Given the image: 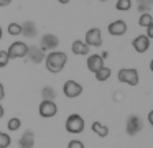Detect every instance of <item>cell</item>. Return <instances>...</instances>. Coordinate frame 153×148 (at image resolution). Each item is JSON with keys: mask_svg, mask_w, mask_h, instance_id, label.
Returning <instances> with one entry per match:
<instances>
[{"mask_svg": "<svg viewBox=\"0 0 153 148\" xmlns=\"http://www.w3.org/2000/svg\"><path fill=\"white\" fill-rule=\"evenodd\" d=\"M152 5H153V0H138V10L142 13H148Z\"/></svg>", "mask_w": 153, "mask_h": 148, "instance_id": "obj_25", "label": "cell"}, {"mask_svg": "<svg viewBox=\"0 0 153 148\" xmlns=\"http://www.w3.org/2000/svg\"><path fill=\"white\" fill-rule=\"evenodd\" d=\"M8 35L10 36H20L22 35V25L20 23H10L8 25Z\"/></svg>", "mask_w": 153, "mask_h": 148, "instance_id": "obj_22", "label": "cell"}, {"mask_svg": "<svg viewBox=\"0 0 153 148\" xmlns=\"http://www.w3.org/2000/svg\"><path fill=\"white\" fill-rule=\"evenodd\" d=\"M107 56H109V53H107V51H104V53H102V54H100V58H102V59H105V58H107Z\"/></svg>", "mask_w": 153, "mask_h": 148, "instance_id": "obj_33", "label": "cell"}, {"mask_svg": "<svg viewBox=\"0 0 153 148\" xmlns=\"http://www.w3.org/2000/svg\"><path fill=\"white\" fill-rule=\"evenodd\" d=\"M143 128V122L142 118L138 117V115L132 114L127 117V123H125V132L127 135H130V137H135L137 133H140Z\"/></svg>", "mask_w": 153, "mask_h": 148, "instance_id": "obj_4", "label": "cell"}, {"mask_svg": "<svg viewBox=\"0 0 153 148\" xmlns=\"http://www.w3.org/2000/svg\"><path fill=\"white\" fill-rule=\"evenodd\" d=\"M12 145V138L8 133L5 132H0V148H8Z\"/></svg>", "mask_w": 153, "mask_h": 148, "instance_id": "obj_24", "label": "cell"}, {"mask_svg": "<svg viewBox=\"0 0 153 148\" xmlns=\"http://www.w3.org/2000/svg\"><path fill=\"white\" fill-rule=\"evenodd\" d=\"M100 2H109V0H100Z\"/></svg>", "mask_w": 153, "mask_h": 148, "instance_id": "obj_37", "label": "cell"}, {"mask_svg": "<svg viewBox=\"0 0 153 148\" xmlns=\"http://www.w3.org/2000/svg\"><path fill=\"white\" fill-rule=\"evenodd\" d=\"M58 46H59V39H58L56 35H53V33H46V35L41 36L40 48L43 49L45 53L46 51H56Z\"/></svg>", "mask_w": 153, "mask_h": 148, "instance_id": "obj_6", "label": "cell"}, {"mask_svg": "<svg viewBox=\"0 0 153 148\" xmlns=\"http://www.w3.org/2000/svg\"><path fill=\"white\" fill-rule=\"evenodd\" d=\"M132 46L137 53H146L150 48V38L146 35H138L132 41Z\"/></svg>", "mask_w": 153, "mask_h": 148, "instance_id": "obj_11", "label": "cell"}, {"mask_svg": "<svg viewBox=\"0 0 153 148\" xmlns=\"http://www.w3.org/2000/svg\"><path fill=\"white\" fill-rule=\"evenodd\" d=\"M64 127H66V132H69V133H82L84 127H86V122H84V118L79 114H71L66 118Z\"/></svg>", "mask_w": 153, "mask_h": 148, "instance_id": "obj_2", "label": "cell"}, {"mask_svg": "<svg viewBox=\"0 0 153 148\" xmlns=\"http://www.w3.org/2000/svg\"><path fill=\"white\" fill-rule=\"evenodd\" d=\"M68 148H84V143L81 140H71L68 143Z\"/></svg>", "mask_w": 153, "mask_h": 148, "instance_id": "obj_27", "label": "cell"}, {"mask_svg": "<svg viewBox=\"0 0 153 148\" xmlns=\"http://www.w3.org/2000/svg\"><path fill=\"white\" fill-rule=\"evenodd\" d=\"M18 147L20 148H33L35 147V133L31 130H27L22 133L20 140H18Z\"/></svg>", "mask_w": 153, "mask_h": 148, "instance_id": "obj_14", "label": "cell"}, {"mask_svg": "<svg viewBox=\"0 0 153 148\" xmlns=\"http://www.w3.org/2000/svg\"><path fill=\"white\" fill-rule=\"evenodd\" d=\"M86 43L87 46H92V48H99V46H102V31H100V28H91L87 30L86 33Z\"/></svg>", "mask_w": 153, "mask_h": 148, "instance_id": "obj_9", "label": "cell"}, {"mask_svg": "<svg viewBox=\"0 0 153 148\" xmlns=\"http://www.w3.org/2000/svg\"><path fill=\"white\" fill-rule=\"evenodd\" d=\"M10 62V58H8L7 51H4V49H0V69L5 68V66Z\"/></svg>", "mask_w": 153, "mask_h": 148, "instance_id": "obj_26", "label": "cell"}, {"mask_svg": "<svg viewBox=\"0 0 153 148\" xmlns=\"http://www.w3.org/2000/svg\"><path fill=\"white\" fill-rule=\"evenodd\" d=\"M146 36H148L150 39L153 38V23H152V25L148 26V28H146Z\"/></svg>", "mask_w": 153, "mask_h": 148, "instance_id": "obj_28", "label": "cell"}, {"mask_svg": "<svg viewBox=\"0 0 153 148\" xmlns=\"http://www.w3.org/2000/svg\"><path fill=\"white\" fill-rule=\"evenodd\" d=\"M5 115V109H4V105H2V102H0V118Z\"/></svg>", "mask_w": 153, "mask_h": 148, "instance_id": "obj_32", "label": "cell"}, {"mask_svg": "<svg viewBox=\"0 0 153 148\" xmlns=\"http://www.w3.org/2000/svg\"><path fill=\"white\" fill-rule=\"evenodd\" d=\"M58 2H59V3H63V5H66V3H69L71 0H58Z\"/></svg>", "mask_w": 153, "mask_h": 148, "instance_id": "obj_34", "label": "cell"}, {"mask_svg": "<svg viewBox=\"0 0 153 148\" xmlns=\"http://www.w3.org/2000/svg\"><path fill=\"white\" fill-rule=\"evenodd\" d=\"M27 51H28V46L27 43L23 41H13L7 49V54L10 59H20V58H25L27 56Z\"/></svg>", "mask_w": 153, "mask_h": 148, "instance_id": "obj_5", "label": "cell"}, {"mask_svg": "<svg viewBox=\"0 0 153 148\" xmlns=\"http://www.w3.org/2000/svg\"><path fill=\"white\" fill-rule=\"evenodd\" d=\"M152 23H153V18H152V15H150V13H142V15H140V18H138V25L140 26L148 28Z\"/></svg>", "mask_w": 153, "mask_h": 148, "instance_id": "obj_20", "label": "cell"}, {"mask_svg": "<svg viewBox=\"0 0 153 148\" xmlns=\"http://www.w3.org/2000/svg\"><path fill=\"white\" fill-rule=\"evenodd\" d=\"M107 30H109V33L112 36H122L127 33V23L123 20H115V22L110 23Z\"/></svg>", "mask_w": 153, "mask_h": 148, "instance_id": "obj_12", "label": "cell"}, {"mask_svg": "<svg viewBox=\"0 0 153 148\" xmlns=\"http://www.w3.org/2000/svg\"><path fill=\"white\" fill-rule=\"evenodd\" d=\"M12 3V0H0V8H4V7H8Z\"/></svg>", "mask_w": 153, "mask_h": 148, "instance_id": "obj_30", "label": "cell"}, {"mask_svg": "<svg viewBox=\"0 0 153 148\" xmlns=\"http://www.w3.org/2000/svg\"><path fill=\"white\" fill-rule=\"evenodd\" d=\"M4 97H5V87H4V84L0 82V102L4 100Z\"/></svg>", "mask_w": 153, "mask_h": 148, "instance_id": "obj_29", "label": "cell"}, {"mask_svg": "<svg viewBox=\"0 0 153 148\" xmlns=\"http://www.w3.org/2000/svg\"><path fill=\"white\" fill-rule=\"evenodd\" d=\"M41 99H43V100H54V99H56V91H54V87L45 86V87L41 89Z\"/></svg>", "mask_w": 153, "mask_h": 148, "instance_id": "obj_18", "label": "cell"}, {"mask_svg": "<svg viewBox=\"0 0 153 148\" xmlns=\"http://www.w3.org/2000/svg\"><path fill=\"white\" fill-rule=\"evenodd\" d=\"M2 36H4V31H2V26H0V39H2Z\"/></svg>", "mask_w": 153, "mask_h": 148, "instance_id": "obj_36", "label": "cell"}, {"mask_svg": "<svg viewBox=\"0 0 153 148\" xmlns=\"http://www.w3.org/2000/svg\"><path fill=\"white\" fill-rule=\"evenodd\" d=\"M38 114L43 118H51L58 114V105L54 100H41L40 107H38Z\"/></svg>", "mask_w": 153, "mask_h": 148, "instance_id": "obj_7", "label": "cell"}, {"mask_svg": "<svg viewBox=\"0 0 153 148\" xmlns=\"http://www.w3.org/2000/svg\"><path fill=\"white\" fill-rule=\"evenodd\" d=\"M36 33H38V30H36V25H35L33 22L28 20V22L22 23V35H23L25 38H35Z\"/></svg>", "mask_w": 153, "mask_h": 148, "instance_id": "obj_15", "label": "cell"}, {"mask_svg": "<svg viewBox=\"0 0 153 148\" xmlns=\"http://www.w3.org/2000/svg\"><path fill=\"white\" fill-rule=\"evenodd\" d=\"M20 127H22V120L18 117H12L10 120H8V123H7V128L10 132H17V130H20Z\"/></svg>", "mask_w": 153, "mask_h": 148, "instance_id": "obj_21", "label": "cell"}, {"mask_svg": "<svg viewBox=\"0 0 153 148\" xmlns=\"http://www.w3.org/2000/svg\"><path fill=\"white\" fill-rule=\"evenodd\" d=\"M150 71L153 72V59H152V61H150Z\"/></svg>", "mask_w": 153, "mask_h": 148, "instance_id": "obj_35", "label": "cell"}, {"mask_svg": "<svg viewBox=\"0 0 153 148\" xmlns=\"http://www.w3.org/2000/svg\"><path fill=\"white\" fill-rule=\"evenodd\" d=\"M110 74H112V71H110V68H107V66H104L102 69H99V71L96 72V79L97 81H100V82H104V81H107V79L110 77Z\"/></svg>", "mask_w": 153, "mask_h": 148, "instance_id": "obj_19", "label": "cell"}, {"mask_svg": "<svg viewBox=\"0 0 153 148\" xmlns=\"http://www.w3.org/2000/svg\"><path fill=\"white\" fill-rule=\"evenodd\" d=\"M27 58L30 59L33 64H40L41 61H45L46 58V53L40 48V46H28V51H27Z\"/></svg>", "mask_w": 153, "mask_h": 148, "instance_id": "obj_10", "label": "cell"}, {"mask_svg": "<svg viewBox=\"0 0 153 148\" xmlns=\"http://www.w3.org/2000/svg\"><path fill=\"white\" fill-rule=\"evenodd\" d=\"M66 62H68V56L63 51H50L46 54V58H45L46 69L50 72H53V74H58V72L63 71Z\"/></svg>", "mask_w": 153, "mask_h": 148, "instance_id": "obj_1", "label": "cell"}, {"mask_svg": "<svg viewBox=\"0 0 153 148\" xmlns=\"http://www.w3.org/2000/svg\"><path fill=\"white\" fill-rule=\"evenodd\" d=\"M63 92H64V95H66L68 99L79 97V95L82 94V86H81L79 82H76V81H73V79H69V81L64 82Z\"/></svg>", "mask_w": 153, "mask_h": 148, "instance_id": "obj_8", "label": "cell"}, {"mask_svg": "<svg viewBox=\"0 0 153 148\" xmlns=\"http://www.w3.org/2000/svg\"><path fill=\"white\" fill-rule=\"evenodd\" d=\"M71 51L77 56H86L87 53H89V46L84 41H81V39H76V41H73V45H71Z\"/></svg>", "mask_w": 153, "mask_h": 148, "instance_id": "obj_16", "label": "cell"}, {"mask_svg": "<svg viewBox=\"0 0 153 148\" xmlns=\"http://www.w3.org/2000/svg\"><path fill=\"white\" fill-rule=\"evenodd\" d=\"M104 59L100 58V54H91L89 58H87V69H89L91 72H94L96 74L99 69L104 68Z\"/></svg>", "mask_w": 153, "mask_h": 148, "instance_id": "obj_13", "label": "cell"}, {"mask_svg": "<svg viewBox=\"0 0 153 148\" xmlns=\"http://www.w3.org/2000/svg\"><path fill=\"white\" fill-rule=\"evenodd\" d=\"M92 132L97 135V137H100V138H105L107 135H109V127L107 125H104V123H100V122H92Z\"/></svg>", "mask_w": 153, "mask_h": 148, "instance_id": "obj_17", "label": "cell"}, {"mask_svg": "<svg viewBox=\"0 0 153 148\" xmlns=\"http://www.w3.org/2000/svg\"><path fill=\"white\" fill-rule=\"evenodd\" d=\"M130 7H132V0H117L115 3V8L119 12H127V10H130Z\"/></svg>", "mask_w": 153, "mask_h": 148, "instance_id": "obj_23", "label": "cell"}, {"mask_svg": "<svg viewBox=\"0 0 153 148\" xmlns=\"http://www.w3.org/2000/svg\"><path fill=\"white\" fill-rule=\"evenodd\" d=\"M148 123H150V125H152V127H153V109H152V110L148 112Z\"/></svg>", "mask_w": 153, "mask_h": 148, "instance_id": "obj_31", "label": "cell"}, {"mask_svg": "<svg viewBox=\"0 0 153 148\" xmlns=\"http://www.w3.org/2000/svg\"><path fill=\"white\" fill-rule=\"evenodd\" d=\"M117 79H119V82H123V84H128V86H137L138 81H140L138 71L133 69V68L119 69V72H117Z\"/></svg>", "mask_w": 153, "mask_h": 148, "instance_id": "obj_3", "label": "cell"}]
</instances>
